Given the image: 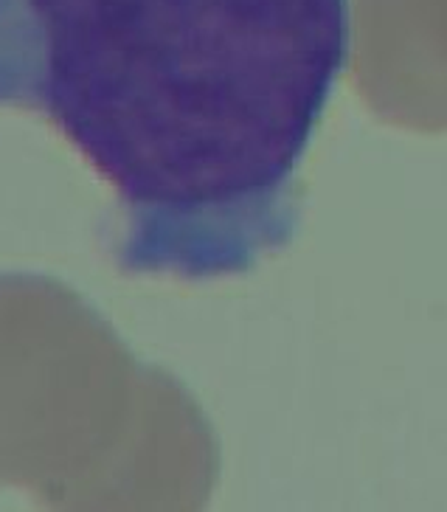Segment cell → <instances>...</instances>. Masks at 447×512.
Segmentation results:
<instances>
[{"label": "cell", "mask_w": 447, "mask_h": 512, "mask_svg": "<svg viewBox=\"0 0 447 512\" xmlns=\"http://www.w3.org/2000/svg\"><path fill=\"white\" fill-rule=\"evenodd\" d=\"M349 34V0H0V107L105 178L121 271L242 276L296 234Z\"/></svg>", "instance_id": "cell-1"}]
</instances>
